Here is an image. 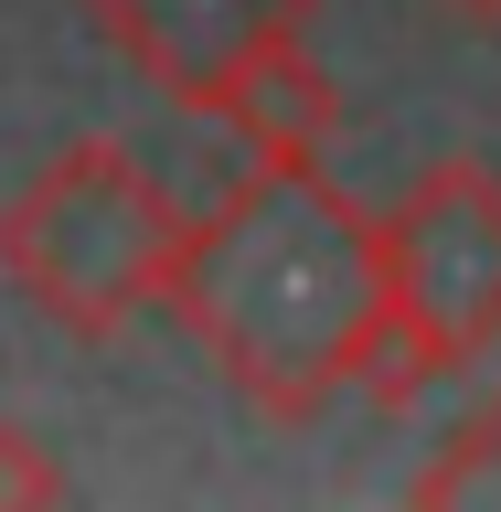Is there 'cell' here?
<instances>
[{"instance_id": "8", "label": "cell", "mask_w": 501, "mask_h": 512, "mask_svg": "<svg viewBox=\"0 0 501 512\" xmlns=\"http://www.w3.org/2000/svg\"><path fill=\"white\" fill-rule=\"evenodd\" d=\"M438 11H459V22H480V32H501V0H438Z\"/></svg>"}, {"instance_id": "6", "label": "cell", "mask_w": 501, "mask_h": 512, "mask_svg": "<svg viewBox=\"0 0 501 512\" xmlns=\"http://www.w3.org/2000/svg\"><path fill=\"white\" fill-rule=\"evenodd\" d=\"M406 491H416L427 512H448V502H501V395H491L480 416H459V427H448V448L406 480Z\"/></svg>"}, {"instance_id": "7", "label": "cell", "mask_w": 501, "mask_h": 512, "mask_svg": "<svg viewBox=\"0 0 501 512\" xmlns=\"http://www.w3.org/2000/svg\"><path fill=\"white\" fill-rule=\"evenodd\" d=\"M0 502H22V512L64 502V470L43 459V438H32V427H11V416H0Z\"/></svg>"}, {"instance_id": "3", "label": "cell", "mask_w": 501, "mask_h": 512, "mask_svg": "<svg viewBox=\"0 0 501 512\" xmlns=\"http://www.w3.org/2000/svg\"><path fill=\"white\" fill-rule=\"evenodd\" d=\"M384 278H395V342L374 363V406H416L427 384L501 342V171L491 160H427L406 203L384 214Z\"/></svg>"}, {"instance_id": "1", "label": "cell", "mask_w": 501, "mask_h": 512, "mask_svg": "<svg viewBox=\"0 0 501 512\" xmlns=\"http://www.w3.org/2000/svg\"><path fill=\"white\" fill-rule=\"evenodd\" d=\"M171 320L256 416L310 427L352 384H374L395 342L384 214L331 182V160H246V182L192 224Z\"/></svg>"}, {"instance_id": "5", "label": "cell", "mask_w": 501, "mask_h": 512, "mask_svg": "<svg viewBox=\"0 0 501 512\" xmlns=\"http://www.w3.org/2000/svg\"><path fill=\"white\" fill-rule=\"evenodd\" d=\"M224 128H235L246 160H331V139H342V86H331V64H320L310 43H278L246 86L224 96Z\"/></svg>"}, {"instance_id": "4", "label": "cell", "mask_w": 501, "mask_h": 512, "mask_svg": "<svg viewBox=\"0 0 501 512\" xmlns=\"http://www.w3.org/2000/svg\"><path fill=\"white\" fill-rule=\"evenodd\" d=\"M75 11L182 118H224V96L278 43H310V22H320V0H75Z\"/></svg>"}, {"instance_id": "2", "label": "cell", "mask_w": 501, "mask_h": 512, "mask_svg": "<svg viewBox=\"0 0 501 512\" xmlns=\"http://www.w3.org/2000/svg\"><path fill=\"white\" fill-rule=\"evenodd\" d=\"M192 214L128 139H75L0 203V278L75 342H118L128 320L171 310Z\"/></svg>"}]
</instances>
